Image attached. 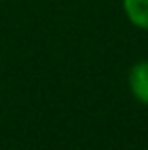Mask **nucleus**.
Masks as SVG:
<instances>
[{
    "label": "nucleus",
    "instance_id": "obj_2",
    "mask_svg": "<svg viewBox=\"0 0 148 150\" xmlns=\"http://www.w3.org/2000/svg\"><path fill=\"white\" fill-rule=\"evenodd\" d=\"M122 10L134 28L148 30V0H122Z\"/></svg>",
    "mask_w": 148,
    "mask_h": 150
},
{
    "label": "nucleus",
    "instance_id": "obj_1",
    "mask_svg": "<svg viewBox=\"0 0 148 150\" xmlns=\"http://www.w3.org/2000/svg\"><path fill=\"white\" fill-rule=\"evenodd\" d=\"M128 91L140 105L148 108V59L136 61L128 69Z\"/></svg>",
    "mask_w": 148,
    "mask_h": 150
}]
</instances>
